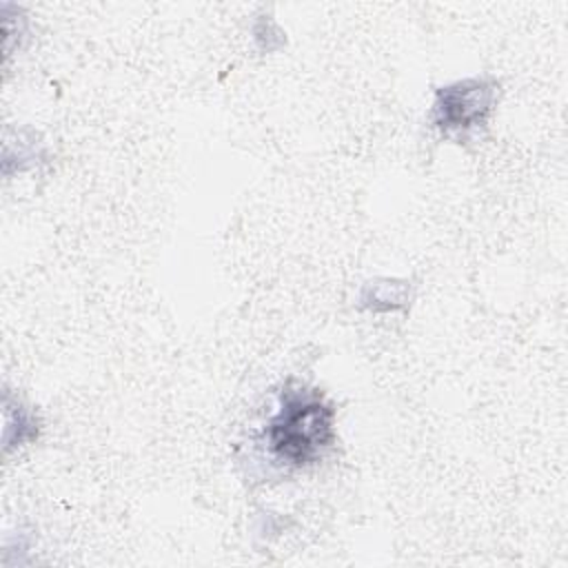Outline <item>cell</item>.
Returning a JSON list of instances; mask_svg holds the SVG:
<instances>
[{"label":"cell","instance_id":"cell-1","mask_svg":"<svg viewBox=\"0 0 568 568\" xmlns=\"http://www.w3.org/2000/svg\"><path fill=\"white\" fill-rule=\"evenodd\" d=\"M335 439L333 402L320 388L288 382L262 430V444L273 464L291 470L308 468L324 459Z\"/></svg>","mask_w":568,"mask_h":568},{"label":"cell","instance_id":"cell-2","mask_svg":"<svg viewBox=\"0 0 568 568\" xmlns=\"http://www.w3.org/2000/svg\"><path fill=\"white\" fill-rule=\"evenodd\" d=\"M499 100V82L493 75H473L448 82L435 91L430 126L448 142L464 144L481 135Z\"/></svg>","mask_w":568,"mask_h":568},{"label":"cell","instance_id":"cell-3","mask_svg":"<svg viewBox=\"0 0 568 568\" xmlns=\"http://www.w3.org/2000/svg\"><path fill=\"white\" fill-rule=\"evenodd\" d=\"M413 300L410 282L406 280H373L362 286L359 293V306L368 308L373 313H390V311H404L408 308Z\"/></svg>","mask_w":568,"mask_h":568}]
</instances>
